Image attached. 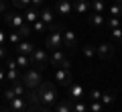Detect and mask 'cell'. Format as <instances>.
<instances>
[{"label": "cell", "instance_id": "1", "mask_svg": "<svg viewBox=\"0 0 122 112\" xmlns=\"http://www.w3.org/2000/svg\"><path fill=\"white\" fill-rule=\"evenodd\" d=\"M37 96H39L41 104L45 106H53L57 102V88L51 82H41V86L37 88Z\"/></svg>", "mask_w": 122, "mask_h": 112}, {"label": "cell", "instance_id": "2", "mask_svg": "<svg viewBox=\"0 0 122 112\" xmlns=\"http://www.w3.org/2000/svg\"><path fill=\"white\" fill-rule=\"evenodd\" d=\"M61 33H63V27L57 25V22H53V25H51V33H49L47 39H45L47 49H53V51L63 49V37H61Z\"/></svg>", "mask_w": 122, "mask_h": 112}, {"label": "cell", "instance_id": "3", "mask_svg": "<svg viewBox=\"0 0 122 112\" xmlns=\"http://www.w3.org/2000/svg\"><path fill=\"white\" fill-rule=\"evenodd\" d=\"M20 82L25 84V88H29V90H37V88L41 86V82H43V73H41V69H26L25 73H22Z\"/></svg>", "mask_w": 122, "mask_h": 112}, {"label": "cell", "instance_id": "4", "mask_svg": "<svg viewBox=\"0 0 122 112\" xmlns=\"http://www.w3.org/2000/svg\"><path fill=\"white\" fill-rule=\"evenodd\" d=\"M47 63H49V55H47L45 49H39V47H37L35 51L30 53V65H37V69L43 71V69L47 67Z\"/></svg>", "mask_w": 122, "mask_h": 112}, {"label": "cell", "instance_id": "5", "mask_svg": "<svg viewBox=\"0 0 122 112\" xmlns=\"http://www.w3.org/2000/svg\"><path fill=\"white\" fill-rule=\"evenodd\" d=\"M67 96H69L71 102H77V100L86 98V90H83V86L79 82H71L67 86Z\"/></svg>", "mask_w": 122, "mask_h": 112}, {"label": "cell", "instance_id": "6", "mask_svg": "<svg viewBox=\"0 0 122 112\" xmlns=\"http://www.w3.org/2000/svg\"><path fill=\"white\" fill-rule=\"evenodd\" d=\"M55 82L59 84V86H69L71 82H73V75H71V69H57L55 71Z\"/></svg>", "mask_w": 122, "mask_h": 112}, {"label": "cell", "instance_id": "7", "mask_svg": "<svg viewBox=\"0 0 122 112\" xmlns=\"http://www.w3.org/2000/svg\"><path fill=\"white\" fill-rule=\"evenodd\" d=\"M96 55L100 57V59H104V61L112 59V57H114V45H110V43H100V45L96 47Z\"/></svg>", "mask_w": 122, "mask_h": 112}, {"label": "cell", "instance_id": "8", "mask_svg": "<svg viewBox=\"0 0 122 112\" xmlns=\"http://www.w3.org/2000/svg\"><path fill=\"white\" fill-rule=\"evenodd\" d=\"M4 22L10 27V29H18L20 25H25V16H20V14H16V12H8V10H6V12H4Z\"/></svg>", "mask_w": 122, "mask_h": 112}, {"label": "cell", "instance_id": "9", "mask_svg": "<svg viewBox=\"0 0 122 112\" xmlns=\"http://www.w3.org/2000/svg\"><path fill=\"white\" fill-rule=\"evenodd\" d=\"M61 37H63V49L73 51V49L77 47V37H75L73 31H63V33H61Z\"/></svg>", "mask_w": 122, "mask_h": 112}, {"label": "cell", "instance_id": "10", "mask_svg": "<svg viewBox=\"0 0 122 112\" xmlns=\"http://www.w3.org/2000/svg\"><path fill=\"white\" fill-rule=\"evenodd\" d=\"M67 61V55L63 49H57V51H53L51 55H49V63L51 65H57V67H61V65Z\"/></svg>", "mask_w": 122, "mask_h": 112}, {"label": "cell", "instance_id": "11", "mask_svg": "<svg viewBox=\"0 0 122 112\" xmlns=\"http://www.w3.org/2000/svg\"><path fill=\"white\" fill-rule=\"evenodd\" d=\"M57 12L59 16H69L71 10H73V4H71V0H57Z\"/></svg>", "mask_w": 122, "mask_h": 112}, {"label": "cell", "instance_id": "12", "mask_svg": "<svg viewBox=\"0 0 122 112\" xmlns=\"http://www.w3.org/2000/svg\"><path fill=\"white\" fill-rule=\"evenodd\" d=\"M8 104H10L8 108H10L12 112H25V110H26V100L22 98V96H14Z\"/></svg>", "mask_w": 122, "mask_h": 112}, {"label": "cell", "instance_id": "13", "mask_svg": "<svg viewBox=\"0 0 122 112\" xmlns=\"http://www.w3.org/2000/svg\"><path fill=\"white\" fill-rule=\"evenodd\" d=\"M14 47H16V53H22V55H30V53L37 49V45H35V43H30V41H18Z\"/></svg>", "mask_w": 122, "mask_h": 112}, {"label": "cell", "instance_id": "14", "mask_svg": "<svg viewBox=\"0 0 122 112\" xmlns=\"http://www.w3.org/2000/svg\"><path fill=\"white\" fill-rule=\"evenodd\" d=\"M87 22H90L92 29H102L104 27V16L100 12H90L87 14Z\"/></svg>", "mask_w": 122, "mask_h": 112}, {"label": "cell", "instance_id": "15", "mask_svg": "<svg viewBox=\"0 0 122 112\" xmlns=\"http://www.w3.org/2000/svg\"><path fill=\"white\" fill-rule=\"evenodd\" d=\"M73 10L77 14L90 12V0H73Z\"/></svg>", "mask_w": 122, "mask_h": 112}, {"label": "cell", "instance_id": "16", "mask_svg": "<svg viewBox=\"0 0 122 112\" xmlns=\"http://www.w3.org/2000/svg\"><path fill=\"white\" fill-rule=\"evenodd\" d=\"M35 21H39V8H33V6H29L25 12V22H29V25H33Z\"/></svg>", "mask_w": 122, "mask_h": 112}, {"label": "cell", "instance_id": "17", "mask_svg": "<svg viewBox=\"0 0 122 112\" xmlns=\"http://www.w3.org/2000/svg\"><path fill=\"white\" fill-rule=\"evenodd\" d=\"M39 18H41V21H43L47 27H51V25H53V10H51V8L39 10Z\"/></svg>", "mask_w": 122, "mask_h": 112}, {"label": "cell", "instance_id": "18", "mask_svg": "<svg viewBox=\"0 0 122 112\" xmlns=\"http://www.w3.org/2000/svg\"><path fill=\"white\" fill-rule=\"evenodd\" d=\"M102 106H112L116 102V94L114 92H102V98H100Z\"/></svg>", "mask_w": 122, "mask_h": 112}, {"label": "cell", "instance_id": "19", "mask_svg": "<svg viewBox=\"0 0 122 112\" xmlns=\"http://www.w3.org/2000/svg\"><path fill=\"white\" fill-rule=\"evenodd\" d=\"M18 33V37H20V39H26V37H30V35H33V27L29 25V22H25V25H20L18 27V29H14Z\"/></svg>", "mask_w": 122, "mask_h": 112}, {"label": "cell", "instance_id": "20", "mask_svg": "<svg viewBox=\"0 0 122 112\" xmlns=\"http://www.w3.org/2000/svg\"><path fill=\"white\" fill-rule=\"evenodd\" d=\"M16 65H18V69H26L30 65V55H22V53H18L16 55Z\"/></svg>", "mask_w": 122, "mask_h": 112}, {"label": "cell", "instance_id": "21", "mask_svg": "<svg viewBox=\"0 0 122 112\" xmlns=\"http://www.w3.org/2000/svg\"><path fill=\"white\" fill-rule=\"evenodd\" d=\"M90 8H92V12H104L106 10V2L104 0H90Z\"/></svg>", "mask_w": 122, "mask_h": 112}, {"label": "cell", "instance_id": "22", "mask_svg": "<svg viewBox=\"0 0 122 112\" xmlns=\"http://www.w3.org/2000/svg\"><path fill=\"white\" fill-rule=\"evenodd\" d=\"M55 112H71V100L55 102Z\"/></svg>", "mask_w": 122, "mask_h": 112}, {"label": "cell", "instance_id": "23", "mask_svg": "<svg viewBox=\"0 0 122 112\" xmlns=\"http://www.w3.org/2000/svg\"><path fill=\"white\" fill-rule=\"evenodd\" d=\"M4 78H6V82L12 84V82H18L22 75H20V71H18V69H6V75H4Z\"/></svg>", "mask_w": 122, "mask_h": 112}, {"label": "cell", "instance_id": "24", "mask_svg": "<svg viewBox=\"0 0 122 112\" xmlns=\"http://www.w3.org/2000/svg\"><path fill=\"white\" fill-rule=\"evenodd\" d=\"M12 92H14V96H22V98H25L26 88H25V84L18 80V82H12Z\"/></svg>", "mask_w": 122, "mask_h": 112}, {"label": "cell", "instance_id": "25", "mask_svg": "<svg viewBox=\"0 0 122 112\" xmlns=\"http://www.w3.org/2000/svg\"><path fill=\"white\" fill-rule=\"evenodd\" d=\"M83 57H86V59H94V57H96V47H94V45H83Z\"/></svg>", "mask_w": 122, "mask_h": 112}, {"label": "cell", "instance_id": "26", "mask_svg": "<svg viewBox=\"0 0 122 112\" xmlns=\"http://www.w3.org/2000/svg\"><path fill=\"white\" fill-rule=\"evenodd\" d=\"M71 112H90V110L81 100H77V102H71Z\"/></svg>", "mask_w": 122, "mask_h": 112}, {"label": "cell", "instance_id": "27", "mask_svg": "<svg viewBox=\"0 0 122 112\" xmlns=\"http://www.w3.org/2000/svg\"><path fill=\"white\" fill-rule=\"evenodd\" d=\"M110 16H116V18H120V16H122V4L114 2V4L110 6Z\"/></svg>", "mask_w": 122, "mask_h": 112}, {"label": "cell", "instance_id": "28", "mask_svg": "<svg viewBox=\"0 0 122 112\" xmlns=\"http://www.w3.org/2000/svg\"><path fill=\"white\" fill-rule=\"evenodd\" d=\"M33 31H35L37 35H39V33H45V31H47V25H45V22L39 18V21H35V22H33Z\"/></svg>", "mask_w": 122, "mask_h": 112}, {"label": "cell", "instance_id": "29", "mask_svg": "<svg viewBox=\"0 0 122 112\" xmlns=\"http://www.w3.org/2000/svg\"><path fill=\"white\" fill-rule=\"evenodd\" d=\"M110 37H112L116 43H120V41H122V29H120V27H116V29H110Z\"/></svg>", "mask_w": 122, "mask_h": 112}, {"label": "cell", "instance_id": "30", "mask_svg": "<svg viewBox=\"0 0 122 112\" xmlns=\"http://www.w3.org/2000/svg\"><path fill=\"white\" fill-rule=\"evenodd\" d=\"M87 98H90V102H98L102 98V92L100 90H90L87 92Z\"/></svg>", "mask_w": 122, "mask_h": 112}, {"label": "cell", "instance_id": "31", "mask_svg": "<svg viewBox=\"0 0 122 112\" xmlns=\"http://www.w3.org/2000/svg\"><path fill=\"white\" fill-rule=\"evenodd\" d=\"M12 4L16 8H29L30 6V0H12Z\"/></svg>", "mask_w": 122, "mask_h": 112}, {"label": "cell", "instance_id": "32", "mask_svg": "<svg viewBox=\"0 0 122 112\" xmlns=\"http://www.w3.org/2000/svg\"><path fill=\"white\" fill-rule=\"evenodd\" d=\"M106 25H108V29H116V27H120V18H116V16H110Z\"/></svg>", "mask_w": 122, "mask_h": 112}, {"label": "cell", "instance_id": "33", "mask_svg": "<svg viewBox=\"0 0 122 112\" xmlns=\"http://www.w3.org/2000/svg\"><path fill=\"white\" fill-rule=\"evenodd\" d=\"M87 110H90V112H102V102H100V100H98V102H92Z\"/></svg>", "mask_w": 122, "mask_h": 112}, {"label": "cell", "instance_id": "34", "mask_svg": "<svg viewBox=\"0 0 122 112\" xmlns=\"http://www.w3.org/2000/svg\"><path fill=\"white\" fill-rule=\"evenodd\" d=\"M8 39H10V43H12V45H16L18 41H20V37H18V33L12 29V31H10V35H8Z\"/></svg>", "mask_w": 122, "mask_h": 112}, {"label": "cell", "instance_id": "35", "mask_svg": "<svg viewBox=\"0 0 122 112\" xmlns=\"http://www.w3.org/2000/svg\"><path fill=\"white\" fill-rule=\"evenodd\" d=\"M6 69H18V65H16V61L14 59H10V57H6Z\"/></svg>", "mask_w": 122, "mask_h": 112}, {"label": "cell", "instance_id": "36", "mask_svg": "<svg viewBox=\"0 0 122 112\" xmlns=\"http://www.w3.org/2000/svg\"><path fill=\"white\" fill-rule=\"evenodd\" d=\"M12 98H14V92H12V88H8V90H4V100H6V102H10Z\"/></svg>", "mask_w": 122, "mask_h": 112}, {"label": "cell", "instance_id": "37", "mask_svg": "<svg viewBox=\"0 0 122 112\" xmlns=\"http://www.w3.org/2000/svg\"><path fill=\"white\" fill-rule=\"evenodd\" d=\"M6 57H8V51H6V47H4V45H0V61H2V59H6Z\"/></svg>", "mask_w": 122, "mask_h": 112}, {"label": "cell", "instance_id": "38", "mask_svg": "<svg viewBox=\"0 0 122 112\" xmlns=\"http://www.w3.org/2000/svg\"><path fill=\"white\" fill-rule=\"evenodd\" d=\"M43 2H45V0H30L33 8H41V6H43Z\"/></svg>", "mask_w": 122, "mask_h": 112}, {"label": "cell", "instance_id": "39", "mask_svg": "<svg viewBox=\"0 0 122 112\" xmlns=\"http://www.w3.org/2000/svg\"><path fill=\"white\" fill-rule=\"evenodd\" d=\"M4 75H6V69L2 67V65H0V86H2V82H6V78H4Z\"/></svg>", "mask_w": 122, "mask_h": 112}, {"label": "cell", "instance_id": "40", "mask_svg": "<svg viewBox=\"0 0 122 112\" xmlns=\"http://www.w3.org/2000/svg\"><path fill=\"white\" fill-rule=\"evenodd\" d=\"M6 10H8V6H6V2H4V0H0V14H4Z\"/></svg>", "mask_w": 122, "mask_h": 112}, {"label": "cell", "instance_id": "41", "mask_svg": "<svg viewBox=\"0 0 122 112\" xmlns=\"http://www.w3.org/2000/svg\"><path fill=\"white\" fill-rule=\"evenodd\" d=\"M0 45H4V31L0 29Z\"/></svg>", "mask_w": 122, "mask_h": 112}, {"label": "cell", "instance_id": "42", "mask_svg": "<svg viewBox=\"0 0 122 112\" xmlns=\"http://www.w3.org/2000/svg\"><path fill=\"white\" fill-rule=\"evenodd\" d=\"M0 112H12L10 108H0Z\"/></svg>", "mask_w": 122, "mask_h": 112}, {"label": "cell", "instance_id": "43", "mask_svg": "<svg viewBox=\"0 0 122 112\" xmlns=\"http://www.w3.org/2000/svg\"><path fill=\"white\" fill-rule=\"evenodd\" d=\"M114 2H118V4H122V0H114Z\"/></svg>", "mask_w": 122, "mask_h": 112}, {"label": "cell", "instance_id": "44", "mask_svg": "<svg viewBox=\"0 0 122 112\" xmlns=\"http://www.w3.org/2000/svg\"><path fill=\"white\" fill-rule=\"evenodd\" d=\"M0 108H2V106H0Z\"/></svg>", "mask_w": 122, "mask_h": 112}]
</instances>
